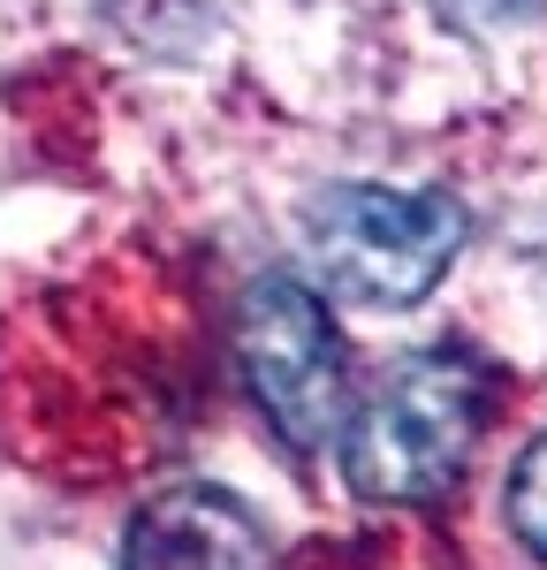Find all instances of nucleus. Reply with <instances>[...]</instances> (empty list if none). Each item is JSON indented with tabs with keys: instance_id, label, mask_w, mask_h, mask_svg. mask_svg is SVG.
I'll return each mask as SVG.
<instances>
[{
	"instance_id": "f257e3e1",
	"label": "nucleus",
	"mask_w": 547,
	"mask_h": 570,
	"mask_svg": "<svg viewBox=\"0 0 547 570\" xmlns=\"http://www.w3.org/2000/svg\"><path fill=\"white\" fill-rule=\"evenodd\" d=\"M487 403H495V373L464 343H426V351L396 357L335 426L342 434V480L388 510L449 494L456 472L479 449Z\"/></svg>"
},
{
	"instance_id": "f03ea898",
	"label": "nucleus",
	"mask_w": 547,
	"mask_h": 570,
	"mask_svg": "<svg viewBox=\"0 0 547 570\" xmlns=\"http://www.w3.org/2000/svg\"><path fill=\"white\" fill-rule=\"evenodd\" d=\"M305 252L327 297L350 305H418L464 252V206L449 190L335 183L305 214Z\"/></svg>"
},
{
	"instance_id": "7ed1b4c3",
	"label": "nucleus",
	"mask_w": 547,
	"mask_h": 570,
	"mask_svg": "<svg viewBox=\"0 0 547 570\" xmlns=\"http://www.w3.org/2000/svg\"><path fill=\"white\" fill-rule=\"evenodd\" d=\"M236 365H243V389L259 403L281 449L312 456L327 449V434L342 426V343H335V320L319 305V289L289 282V274H259L243 282L236 297Z\"/></svg>"
},
{
	"instance_id": "20e7f679",
	"label": "nucleus",
	"mask_w": 547,
	"mask_h": 570,
	"mask_svg": "<svg viewBox=\"0 0 547 570\" xmlns=\"http://www.w3.org/2000/svg\"><path fill=\"white\" fill-rule=\"evenodd\" d=\"M122 570H274V540L228 487H168L130 518Z\"/></svg>"
},
{
	"instance_id": "39448f33",
	"label": "nucleus",
	"mask_w": 547,
	"mask_h": 570,
	"mask_svg": "<svg viewBox=\"0 0 547 570\" xmlns=\"http://www.w3.org/2000/svg\"><path fill=\"white\" fill-rule=\"evenodd\" d=\"M509 532H517V548L547 570V434L517 456V472H509Z\"/></svg>"
},
{
	"instance_id": "423d86ee",
	"label": "nucleus",
	"mask_w": 547,
	"mask_h": 570,
	"mask_svg": "<svg viewBox=\"0 0 547 570\" xmlns=\"http://www.w3.org/2000/svg\"><path fill=\"white\" fill-rule=\"evenodd\" d=\"M456 23H471V31H509V23H533L547 0H441Z\"/></svg>"
}]
</instances>
